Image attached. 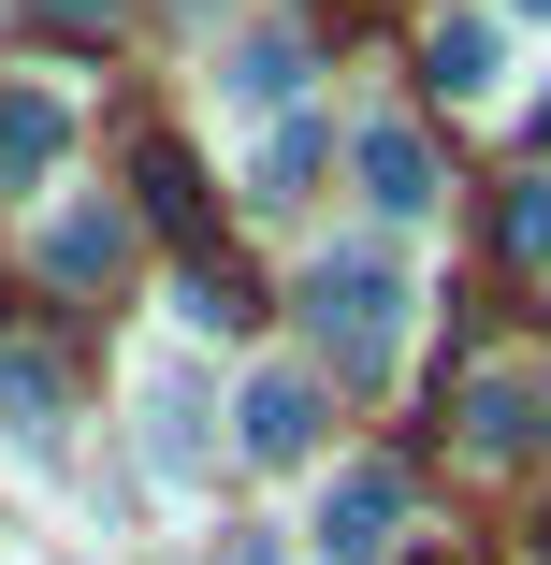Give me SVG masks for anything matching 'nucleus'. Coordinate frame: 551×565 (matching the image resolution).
Returning <instances> with one entry per match:
<instances>
[{
    "label": "nucleus",
    "mask_w": 551,
    "mask_h": 565,
    "mask_svg": "<svg viewBox=\"0 0 551 565\" xmlns=\"http://www.w3.org/2000/svg\"><path fill=\"white\" fill-rule=\"evenodd\" d=\"M406 319H421V276H406V247H378V233H335L305 262V333H319V363H335L349 392H378L392 363H406Z\"/></svg>",
    "instance_id": "1"
},
{
    "label": "nucleus",
    "mask_w": 551,
    "mask_h": 565,
    "mask_svg": "<svg viewBox=\"0 0 551 565\" xmlns=\"http://www.w3.org/2000/svg\"><path fill=\"white\" fill-rule=\"evenodd\" d=\"M305 551H319V565H392V551H406V465H378V449L335 465L319 508H305Z\"/></svg>",
    "instance_id": "2"
},
{
    "label": "nucleus",
    "mask_w": 551,
    "mask_h": 565,
    "mask_svg": "<svg viewBox=\"0 0 551 565\" xmlns=\"http://www.w3.org/2000/svg\"><path fill=\"white\" fill-rule=\"evenodd\" d=\"M233 449H247V465H305V449H319V377L262 363V377L233 392Z\"/></svg>",
    "instance_id": "3"
},
{
    "label": "nucleus",
    "mask_w": 551,
    "mask_h": 565,
    "mask_svg": "<svg viewBox=\"0 0 551 565\" xmlns=\"http://www.w3.org/2000/svg\"><path fill=\"white\" fill-rule=\"evenodd\" d=\"M349 160H363V203L392 217V233H421V217L451 203V189H435V146H421L406 117H363V146H349Z\"/></svg>",
    "instance_id": "4"
},
{
    "label": "nucleus",
    "mask_w": 551,
    "mask_h": 565,
    "mask_svg": "<svg viewBox=\"0 0 551 565\" xmlns=\"http://www.w3.org/2000/svg\"><path fill=\"white\" fill-rule=\"evenodd\" d=\"M537 435H551V377H537V363H479V377H465V449L508 465V449H537Z\"/></svg>",
    "instance_id": "5"
},
{
    "label": "nucleus",
    "mask_w": 551,
    "mask_h": 565,
    "mask_svg": "<svg viewBox=\"0 0 551 565\" xmlns=\"http://www.w3.org/2000/svg\"><path fill=\"white\" fill-rule=\"evenodd\" d=\"M421 87H435V102H494V87H508V30H494V15H435V30H421Z\"/></svg>",
    "instance_id": "6"
},
{
    "label": "nucleus",
    "mask_w": 551,
    "mask_h": 565,
    "mask_svg": "<svg viewBox=\"0 0 551 565\" xmlns=\"http://www.w3.org/2000/svg\"><path fill=\"white\" fill-rule=\"evenodd\" d=\"M73 160V117H59V87H0V189H44Z\"/></svg>",
    "instance_id": "7"
},
{
    "label": "nucleus",
    "mask_w": 551,
    "mask_h": 565,
    "mask_svg": "<svg viewBox=\"0 0 551 565\" xmlns=\"http://www.w3.org/2000/svg\"><path fill=\"white\" fill-rule=\"evenodd\" d=\"M290 87H305V30H247L218 58V102H233V117H290Z\"/></svg>",
    "instance_id": "8"
},
{
    "label": "nucleus",
    "mask_w": 551,
    "mask_h": 565,
    "mask_svg": "<svg viewBox=\"0 0 551 565\" xmlns=\"http://www.w3.org/2000/svg\"><path fill=\"white\" fill-rule=\"evenodd\" d=\"M146 465H160V479H203V465H218V435H203V392H189V377H146Z\"/></svg>",
    "instance_id": "9"
},
{
    "label": "nucleus",
    "mask_w": 551,
    "mask_h": 565,
    "mask_svg": "<svg viewBox=\"0 0 551 565\" xmlns=\"http://www.w3.org/2000/svg\"><path fill=\"white\" fill-rule=\"evenodd\" d=\"M117 247H131V233H117V203H73L59 233H44V276H59V290H87V276H117Z\"/></svg>",
    "instance_id": "10"
},
{
    "label": "nucleus",
    "mask_w": 551,
    "mask_h": 565,
    "mask_svg": "<svg viewBox=\"0 0 551 565\" xmlns=\"http://www.w3.org/2000/svg\"><path fill=\"white\" fill-rule=\"evenodd\" d=\"M131 189H146V217H160L174 247H203V174H189V146H146V160H131Z\"/></svg>",
    "instance_id": "11"
},
{
    "label": "nucleus",
    "mask_w": 551,
    "mask_h": 565,
    "mask_svg": "<svg viewBox=\"0 0 551 565\" xmlns=\"http://www.w3.org/2000/svg\"><path fill=\"white\" fill-rule=\"evenodd\" d=\"M0 435H15V449H44V435H59V377H44L30 349H0Z\"/></svg>",
    "instance_id": "12"
},
{
    "label": "nucleus",
    "mask_w": 551,
    "mask_h": 565,
    "mask_svg": "<svg viewBox=\"0 0 551 565\" xmlns=\"http://www.w3.org/2000/svg\"><path fill=\"white\" fill-rule=\"evenodd\" d=\"M305 189H319V131H305V117H276V146L247 160V203H305Z\"/></svg>",
    "instance_id": "13"
},
{
    "label": "nucleus",
    "mask_w": 551,
    "mask_h": 565,
    "mask_svg": "<svg viewBox=\"0 0 551 565\" xmlns=\"http://www.w3.org/2000/svg\"><path fill=\"white\" fill-rule=\"evenodd\" d=\"M174 305H189V333H247V276H233V262H203Z\"/></svg>",
    "instance_id": "14"
},
{
    "label": "nucleus",
    "mask_w": 551,
    "mask_h": 565,
    "mask_svg": "<svg viewBox=\"0 0 551 565\" xmlns=\"http://www.w3.org/2000/svg\"><path fill=\"white\" fill-rule=\"evenodd\" d=\"M508 247H522V262H551V189H522V203H508Z\"/></svg>",
    "instance_id": "15"
},
{
    "label": "nucleus",
    "mask_w": 551,
    "mask_h": 565,
    "mask_svg": "<svg viewBox=\"0 0 551 565\" xmlns=\"http://www.w3.org/2000/svg\"><path fill=\"white\" fill-rule=\"evenodd\" d=\"M44 15H73V30H102V15H117V0H44Z\"/></svg>",
    "instance_id": "16"
},
{
    "label": "nucleus",
    "mask_w": 551,
    "mask_h": 565,
    "mask_svg": "<svg viewBox=\"0 0 551 565\" xmlns=\"http://www.w3.org/2000/svg\"><path fill=\"white\" fill-rule=\"evenodd\" d=\"M508 15H522V30H551V0H508Z\"/></svg>",
    "instance_id": "17"
}]
</instances>
